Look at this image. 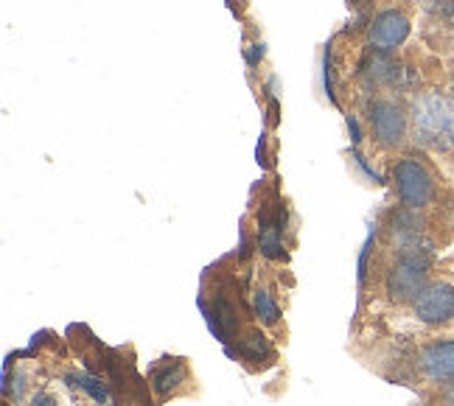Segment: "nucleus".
<instances>
[{
    "label": "nucleus",
    "mask_w": 454,
    "mask_h": 406,
    "mask_svg": "<svg viewBox=\"0 0 454 406\" xmlns=\"http://www.w3.org/2000/svg\"><path fill=\"white\" fill-rule=\"evenodd\" d=\"M429 267H432V250L421 241L415 246H404L398 253V261L393 263V269L387 272L384 289L393 303H412V300L424 292L429 284Z\"/></svg>",
    "instance_id": "f257e3e1"
},
{
    "label": "nucleus",
    "mask_w": 454,
    "mask_h": 406,
    "mask_svg": "<svg viewBox=\"0 0 454 406\" xmlns=\"http://www.w3.org/2000/svg\"><path fill=\"white\" fill-rule=\"evenodd\" d=\"M415 127L421 144L432 149L454 146V104L441 96H424L415 104Z\"/></svg>",
    "instance_id": "f03ea898"
},
{
    "label": "nucleus",
    "mask_w": 454,
    "mask_h": 406,
    "mask_svg": "<svg viewBox=\"0 0 454 406\" xmlns=\"http://www.w3.org/2000/svg\"><path fill=\"white\" fill-rule=\"evenodd\" d=\"M393 180H395L398 199L412 210L427 207L434 199V193H438V183H434L432 171L418 160V157H404V160H398Z\"/></svg>",
    "instance_id": "7ed1b4c3"
},
{
    "label": "nucleus",
    "mask_w": 454,
    "mask_h": 406,
    "mask_svg": "<svg viewBox=\"0 0 454 406\" xmlns=\"http://www.w3.org/2000/svg\"><path fill=\"white\" fill-rule=\"evenodd\" d=\"M412 311L424 325H449L454 320V286L449 280H429L424 292L412 300Z\"/></svg>",
    "instance_id": "20e7f679"
},
{
    "label": "nucleus",
    "mask_w": 454,
    "mask_h": 406,
    "mask_svg": "<svg viewBox=\"0 0 454 406\" xmlns=\"http://www.w3.org/2000/svg\"><path fill=\"white\" fill-rule=\"evenodd\" d=\"M371 127L379 144L393 149L404 144V137H407V115L395 101L379 98L371 104Z\"/></svg>",
    "instance_id": "39448f33"
},
{
    "label": "nucleus",
    "mask_w": 454,
    "mask_h": 406,
    "mask_svg": "<svg viewBox=\"0 0 454 406\" xmlns=\"http://www.w3.org/2000/svg\"><path fill=\"white\" fill-rule=\"evenodd\" d=\"M418 367L421 373L434 384H451L454 381V340L429 342L418 353Z\"/></svg>",
    "instance_id": "423d86ee"
},
{
    "label": "nucleus",
    "mask_w": 454,
    "mask_h": 406,
    "mask_svg": "<svg viewBox=\"0 0 454 406\" xmlns=\"http://www.w3.org/2000/svg\"><path fill=\"white\" fill-rule=\"evenodd\" d=\"M407 34H410V20L404 14L401 12H381L373 20L371 43L379 51H393L407 40Z\"/></svg>",
    "instance_id": "0eeeda50"
},
{
    "label": "nucleus",
    "mask_w": 454,
    "mask_h": 406,
    "mask_svg": "<svg viewBox=\"0 0 454 406\" xmlns=\"http://www.w3.org/2000/svg\"><path fill=\"white\" fill-rule=\"evenodd\" d=\"M236 353L241 356V362L255 364V367H264V364H270L275 359V350H272L270 340L261 331H250L247 337L239 342V350Z\"/></svg>",
    "instance_id": "6e6552de"
},
{
    "label": "nucleus",
    "mask_w": 454,
    "mask_h": 406,
    "mask_svg": "<svg viewBox=\"0 0 454 406\" xmlns=\"http://www.w3.org/2000/svg\"><path fill=\"white\" fill-rule=\"evenodd\" d=\"M185 376H188L185 362H183V359H171V362H166L163 367H157V370H154L152 386H154V393H157V395H168L171 390H177V386L185 381Z\"/></svg>",
    "instance_id": "1a4fd4ad"
},
{
    "label": "nucleus",
    "mask_w": 454,
    "mask_h": 406,
    "mask_svg": "<svg viewBox=\"0 0 454 406\" xmlns=\"http://www.w3.org/2000/svg\"><path fill=\"white\" fill-rule=\"evenodd\" d=\"M253 311L264 325H275L278 316H281V308H278V303L272 300L270 292H255L253 294Z\"/></svg>",
    "instance_id": "9d476101"
},
{
    "label": "nucleus",
    "mask_w": 454,
    "mask_h": 406,
    "mask_svg": "<svg viewBox=\"0 0 454 406\" xmlns=\"http://www.w3.org/2000/svg\"><path fill=\"white\" fill-rule=\"evenodd\" d=\"M74 381H76V384L82 386V390H84L87 395H90L93 401L107 403V398H110V395H107V386H104L101 381H96L93 376H82V373H79V376H74Z\"/></svg>",
    "instance_id": "9b49d317"
},
{
    "label": "nucleus",
    "mask_w": 454,
    "mask_h": 406,
    "mask_svg": "<svg viewBox=\"0 0 454 406\" xmlns=\"http://www.w3.org/2000/svg\"><path fill=\"white\" fill-rule=\"evenodd\" d=\"M373 241H376V227L371 230V236H368V241H364V246H362V255H359V284H364V277H368V258H371V250H373Z\"/></svg>",
    "instance_id": "f8f14e48"
},
{
    "label": "nucleus",
    "mask_w": 454,
    "mask_h": 406,
    "mask_svg": "<svg viewBox=\"0 0 454 406\" xmlns=\"http://www.w3.org/2000/svg\"><path fill=\"white\" fill-rule=\"evenodd\" d=\"M34 406H54V398H51L48 393H37L34 395Z\"/></svg>",
    "instance_id": "ddd939ff"
},
{
    "label": "nucleus",
    "mask_w": 454,
    "mask_h": 406,
    "mask_svg": "<svg viewBox=\"0 0 454 406\" xmlns=\"http://www.w3.org/2000/svg\"><path fill=\"white\" fill-rule=\"evenodd\" d=\"M446 403H449V406H454V381L449 384V390H446Z\"/></svg>",
    "instance_id": "4468645a"
},
{
    "label": "nucleus",
    "mask_w": 454,
    "mask_h": 406,
    "mask_svg": "<svg viewBox=\"0 0 454 406\" xmlns=\"http://www.w3.org/2000/svg\"><path fill=\"white\" fill-rule=\"evenodd\" d=\"M427 4L429 6H449V4L454 6V0H427Z\"/></svg>",
    "instance_id": "2eb2a0df"
}]
</instances>
